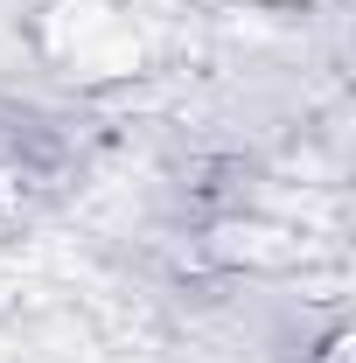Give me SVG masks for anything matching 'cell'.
<instances>
[{
	"label": "cell",
	"instance_id": "obj_1",
	"mask_svg": "<svg viewBox=\"0 0 356 363\" xmlns=\"http://www.w3.org/2000/svg\"><path fill=\"white\" fill-rule=\"evenodd\" d=\"M0 161L35 182H63L84 161V133L77 119L43 112V105H0Z\"/></svg>",
	"mask_w": 356,
	"mask_h": 363
},
{
	"label": "cell",
	"instance_id": "obj_2",
	"mask_svg": "<svg viewBox=\"0 0 356 363\" xmlns=\"http://www.w3.org/2000/svg\"><path fill=\"white\" fill-rule=\"evenodd\" d=\"M252 189H259V168L245 154H196L175 175V210L189 224H223L252 203Z\"/></svg>",
	"mask_w": 356,
	"mask_h": 363
},
{
	"label": "cell",
	"instance_id": "obj_3",
	"mask_svg": "<svg viewBox=\"0 0 356 363\" xmlns=\"http://www.w3.org/2000/svg\"><path fill=\"white\" fill-rule=\"evenodd\" d=\"M301 363H350V335H343V328H328L314 350H301Z\"/></svg>",
	"mask_w": 356,
	"mask_h": 363
}]
</instances>
